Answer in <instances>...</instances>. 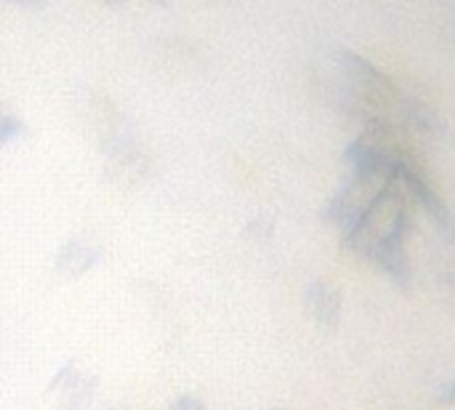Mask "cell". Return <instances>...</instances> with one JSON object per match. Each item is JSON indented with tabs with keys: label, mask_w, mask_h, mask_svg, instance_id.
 <instances>
[{
	"label": "cell",
	"mask_w": 455,
	"mask_h": 410,
	"mask_svg": "<svg viewBox=\"0 0 455 410\" xmlns=\"http://www.w3.org/2000/svg\"><path fill=\"white\" fill-rule=\"evenodd\" d=\"M19 131H21V123H19L11 112H5V109L0 107V147H3L5 141H11Z\"/></svg>",
	"instance_id": "2"
},
{
	"label": "cell",
	"mask_w": 455,
	"mask_h": 410,
	"mask_svg": "<svg viewBox=\"0 0 455 410\" xmlns=\"http://www.w3.org/2000/svg\"><path fill=\"white\" fill-rule=\"evenodd\" d=\"M445 392H448V395H453V398H448V400H455V387H448Z\"/></svg>",
	"instance_id": "4"
},
{
	"label": "cell",
	"mask_w": 455,
	"mask_h": 410,
	"mask_svg": "<svg viewBox=\"0 0 455 410\" xmlns=\"http://www.w3.org/2000/svg\"><path fill=\"white\" fill-rule=\"evenodd\" d=\"M173 410H208V408H205V406H200V403H197V400H192V398H184V400H181V403H179Z\"/></svg>",
	"instance_id": "3"
},
{
	"label": "cell",
	"mask_w": 455,
	"mask_h": 410,
	"mask_svg": "<svg viewBox=\"0 0 455 410\" xmlns=\"http://www.w3.org/2000/svg\"><path fill=\"white\" fill-rule=\"evenodd\" d=\"M307 301H309L312 318H315L320 326H325V328H336V326H339V318H341V299H339V293H336L333 288H328V285H312Z\"/></svg>",
	"instance_id": "1"
}]
</instances>
